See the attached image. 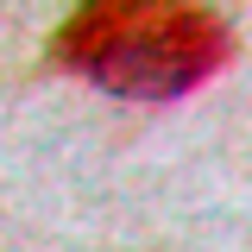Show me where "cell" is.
Returning a JSON list of instances; mask_svg holds the SVG:
<instances>
[{
	"instance_id": "cell-1",
	"label": "cell",
	"mask_w": 252,
	"mask_h": 252,
	"mask_svg": "<svg viewBox=\"0 0 252 252\" xmlns=\"http://www.w3.org/2000/svg\"><path fill=\"white\" fill-rule=\"evenodd\" d=\"M51 57L89 76L107 94L132 101H170L189 94L233 57V32L208 6H170V0H101L69 13L51 38Z\"/></svg>"
}]
</instances>
